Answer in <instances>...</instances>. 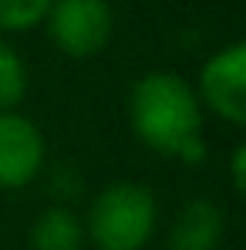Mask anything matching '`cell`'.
I'll return each instance as SVG.
<instances>
[{"instance_id":"obj_1","label":"cell","mask_w":246,"mask_h":250,"mask_svg":"<svg viewBox=\"0 0 246 250\" xmlns=\"http://www.w3.org/2000/svg\"><path fill=\"white\" fill-rule=\"evenodd\" d=\"M128 125L135 139L182 166H203L206 112L196 88L175 71H149L128 91Z\"/></svg>"},{"instance_id":"obj_2","label":"cell","mask_w":246,"mask_h":250,"mask_svg":"<svg viewBox=\"0 0 246 250\" xmlns=\"http://www.w3.org/2000/svg\"><path fill=\"white\" fill-rule=\"evenodd\" d=\"M81 223L98 250H145L159 230V200L145 183L118 179L91 196Z\"/></svg>"},{"instance_id":"obj_3","label":"cell","mask_w":246,"mask_h":250,"mask_svg":"<svg viewBox=\"0 0 246 250\" xmlns=\"http://www.w3.org/2000/svg\"><path fill=\"white\" fill-rule=\"evenodd\" d=\"M44 31L61 54L84 61L108 47L115 14L108 0H54L44 14Z\"/></svg>"},{"instance_id":"obj_4","label":"cell","mask_w":246,"mask_h":250,"mask_svg":"<svg viewBox=\"0 0 246 250\" xmlns=\"http://www.w3.org/2000/svg\"><path fill=\"white\" fill-rule=\"evenodd\" d=\"M192 88L203 112H212L219 122L233 128L246 125V44L233 41L206 58L199 82Z\"/></svg>"},{"instance_id":"obj_5","label":"cell","mask_w":246,"mask_h":250,"mask_svg":"<svg viewBox=\"0 0 246 250\" xmlns=\"http://www.w3.org/2000/svg\"><path fill=\"white\" fill-rule=\"evenodd\" d=\"M47 166V142L38 122L0 112V189H24Z\"/></svg>"},{"instance_id":"obj_6","label":"cell","mask_w":246,"mask_h":250,"mask_svg":"<svg viewBox=\"0 0 246 250\" xmlns=\"http://www.w3.org/2000/svg\"><path fill=\"white\" fill-rule=\"evenodd\" d=\"M226 237V213L216 200H189L169 227V250H219Z\"/></svg>"},{"instance_id":"obj_7","label":"cell","mask_w":246,"mask_h":250,"mask_svg":"<svg viewBox=\"0 0 246 250\" xmlns=\"http://www.w3.org/2000/svg\"><path fill=\"white\" fill-rule=\"evenodd\" d=\"M84 247V223L71 207L51 203L38 213L31 227V250H81Z\"/></svg>"},{"instance_id":"obj_8","label":"cell","mask_w":246,"mask_h":250,"mask_svg":"<svg viewBox=\"0 0 246 250\" xmlns=\"http://www.w3.org/2000/svg\"><path fill=\"white\" fill-rule=\"evenodd\" d=\"M27 64L17 54V47L0 38V112H17V105L27 95Z\"/></svg>"},{"instance_id":"obj_9","label":"cell","mask_w":246,"mask_h":250,"mask_svg":"<svg viewBox=\"0 0 246 250\" xmlns=\"http://www.w3.org/2000/svg\"><path fill=\"white\" fill-rule=\"evenodd\" d=\"M54 0H0V31L20 34L44 24V14Z\"/></svg>"},{"instance_id":"obj_10","label":"cell","mask_w":246,"mask_h":250,"mask_svg":"<svg viewBox=\"0 0 246 250\" xmlns=\"http://www.w3.org/2000/svg\"><path fill=\"white\" fill-rule=\"evenodd\" d=\"M51 189H54V200H57L61 207H68L64 200H71V196L81 189V183H78V176H75V169H71V166H57Z\"/></svg>"},{"instance_id":"obj_11","label":"cell","mask_w":246,"mask_h":250,"mask_svg":"<svg viewBox=\"0 0 246 250\" xmlns=\"http://www.w3.org/2000/svg\"><path fill=\"white\" fill-rule=\"evenodd\" d=\"M229 176H233V189L243 193V186H246V149H243V146H233V156H229Z\"/></svg>"}]
</instances>
